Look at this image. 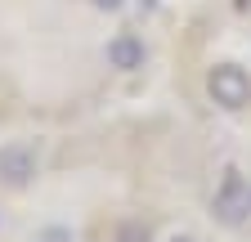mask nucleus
<instances>
[{
	"label": "nucleus",
	"mask_w": 251,
	"mask_h": 242,
	"mask_svg": "<svg viewBox=\"0 0 251 242\" xmlns=\"http://www.w3.org/2000/svg\"><path fill=\"white\" fill-rule=\"evenodd\" d=\"M211 216L220 229H242L251 220V184L238 166H229L215 184V197H211Z\"/></svg>",
	"instance_id": "nucleus-1"
},
{
	"label": "nucleus",
	"mask_w": 251,
	"mask_h": 242,
	"mask_svg": "<svg viewBox=\"0 0 251 242\" xmlns=\"http://www.w3.org/2000/svg\"><path fill=\"white\" fill-rule=\"evenodd\" d=\"M206 95L225 112H247L251 108V72L242 63H215L206 72Z\"/></svg>",
	"instance_id": "nucleus-2"
},
{
	"label": "nucleus",
	"mask_w": 251,
	"mask_h": 242,
	"mask_svg": "<svg viewBox=\"0 0 251 242\" xmlns=\"http://www.w3.org/2000/svg\"><path fill=\"white\" fill-rule=\"evenodd\" d=\"M36 175H41V148L31 144V139H9V144H0V184L23 193L36 184Z\"/></svg>",
	"instance_id": "nucleus-3"
},
{
	"label": "nucleus",
	"mask_w": 251,
	"mask_h": 242,
	"mask_svg": "<svg viewBox=\"0 0 251 242\" xmlns=\"http://www.w3.org/2000/svg\"><path fill=\"white\" fill-rule=\"evenodd\" d=\"M103 58H108V68L117 72H139L148 63V45L135 36V32H117L108 45H103Z\"/></svg>",
	"instance_id": "nucleus-4"
},
{
	"label": "nucleus",
	"mask_w": 251,
	"mask_h": 242,
	"mask_svg": "<svg viewBox=\"0 0 251 242\" xmlns=\"http://www.w3.org/2000/svg\"><path fill=\"white\" fill-rule=\"evenodd\" d=\"M112 242H152V229L144 220H121L117 233H112Z\"/></svg>",
	"instance_id": "nucleus-5"
},
{
	"label": "nucleus",
	"mask_w": 251,
	"mask_h": 242,
	"mask_svg": "<svg viewBox=\"0 0 251 242\" xmlns=\"http://www.w3.org/2000/svg\"><path fill=\"white\" fill-rule=\"evenodd\" d=\"M36 242H76V229L72 224H41Z\"/></svg>",
	"instance_id": "nucleus-6"
},
{
	"label": "nucleus",
	"mask_w": 251,
	"mask_h": 242,
	"mask_svg": "<svg viewBox=\"0 0 251 242\" xmlns=\"http://www.w3.org/2000/svg\"><path fill=\"white\" fill-rule=\"evenodd\" d=\"M90 5H94V9H103V14H117L126 0H90Z\"/></svg>",
	"instance_id": "nucleus-7"
},
{
	"label": "nucleus",
	"mask_w": 251,
	"mask_h": 242,
	"mask_svg": "<svg viewBox=\"0 0 251 242\" xmlns=\"http://www.w3.org/2000/svg\"><path fill=\"white\" fill-rule=\"evenodd\" d=\"M171 242H198V238H188V233H175V238H171Z\"/></svg>",
	"instance_id": "nucleus-8"
}]
</instances>
